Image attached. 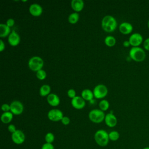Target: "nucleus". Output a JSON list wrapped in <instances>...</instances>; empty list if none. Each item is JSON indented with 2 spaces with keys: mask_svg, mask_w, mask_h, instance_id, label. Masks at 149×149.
Wrapping results in <instances>:
<instances>
[{
  "mask_svg": "<svg viewBox=\"0 0 149 149\" xmlns=\"http://www.w3.org/2000/svg\"><path fill=\"white\" fill-rule=\"evenodd\" d=\"M129 41L132 47H139L143 42V38L141 34L134 33L130 36Z\"/></svg>",
  "mask_w": 149,
  "mask_h": 149,
  "instance_id": "nucleus-9",
  "label": "nucleus"
},
{
  "mask_svg": "<svg viewBox=\"0 0 149 149\" xmlns=\"http://www.w3.org/2000/svg\"><path fill=\"white\" fill-rule=\"evenodd\" d=\"M98 105L100 107V109L102 110V111H105L109 108V103L108 101H107V100H102L99 102Z\"/></svg>",
  "mask_w": 149,
  "mask_h": 149,
  "instance_id": "nucleus-24",
  "label": "nucleus"
},
{
  "mask_svg": "<svg viewBox=\"0 0 149 149\" xmlns=\"http://www.w3.org/2000/svg\"><path fill=\"white\" fill-rule=\"evenodd\" d=\"M41 149H55L54 145L52 143H45L42 144Z\"/></svg>",
  "mask_w": 149,
  "mask_h": 149,
  "instance_id": "nucleus-29",
  "label": "nucleus"
},
{
  "mask_svg": "<svg viewBox=\"0 0 149 149\" xmlns=\"http://www.w3.org/2000/svg\"><path fill=\"white\" fill-rule=\"evenodd\" d=\"M40 95L42 97L48 96L51 92V87L48 84H43L40 88Z\"/></svg>",
  "mask_w": 149,
  "mask_h": 149,
  "instance_id": "nucleus-21",
  "label": "nucleus"
},
{
  "mask_svg": "<svg viewBox=\"0 0 149 149\" xmlns=\"http://www.w3.org/2000/svg\"><path fill=\"white\" fill-rule=\"evenodd\" d=\"M143 47L146 50L149 51V38L146 39L143 42Z\"/></svg>",
  "mask_w": 149,
  "mask_h": 149,
  "instance_id": "nucleus-33",
  "label": "nucleus"
},
{
  "mask_svg": "<svg viewBox=\"0 0 149 149\" xmlns=\"http://www.w3.org/2000/svg\"><path fill=\"white\" fill-rule=\"evenodd\" d=\"M105 123L109 127H113L117 124V118L112 112L108 113L105 115Z\"/></svg>",
  "mask_w": 149,
  "mask_h": 149,
  "instance_id": "nucleus-12",
  "label": "nucleus"
},
{
  "mask_svg": "<svg viewBox=\"0 0 149 149\" xmlns=\"http://www.w3.org/2000/svg\"><path fill=\"white\" fill-rule=\"evenodd\" d=\"M29 12L33 16H39L42 13V8L38 3H32L29 6Z\"/></svg>",
  "mask_w": 149,
  "mask_h": 149,
  "instance_id": "nucleus-13",
  "label": "nucleus"
},
{
  "mask_svg": "<svg viewBox=\"0 0 149 149\" xmlns=\"http://www.w3.org/2000/svg\"><path fill=\"white\" fill-rule=\"evenodd\" d=\"M10 112L15 115H19L23 113L24 107L23 104L17 100L13 101L10 104Z\"/></svg>",
  "mask_w": 149,
  "mask_h": 149,
  "instance_id": "nucleus-8",
  "label": "nucleus"
},
{
  "mask_svg": "<svg viewBox=\"0 0 149 149\" xmlns=\"http://www.w3.org/2000/svg\"><path fill=\"white\" fill-rule=\"evenodd\" d=\"M5 43L3 42L2 40H0V51H1V52H2L3 51V49H5Z\"/></svg>",
  "mask_w": 149,
  "mask_h": 149,
  "instance_id": "nucleus-35",
  "label": "nucleus"
},
{
  "mask_svg": "<svg viewBox=\"0 0 149 149\" xmlns=\"http://www.w3.org/2000/svg\"><path fill=\"white\" fill-rule=\"evenodd\" d=\"M105 115L101 109H94L91 110L88 113V118L90 120L95 123H100L105 119Z\"/></svg>",
  "mask_w": 149,
  "mask_h": 149,
  "instance_id": "nucleus-5",
  "label": "nucleus"
},
{
  "mask_svg": "<svg viewBox=\"0 0 149 149\" xmlns=\"http://www.w3.org/2000/svg\"><path fill=\"white\" fill-rule=\"evenodd\" d=\"M147 26H148V28L149 29V19H148V20L147 22Z\"/></svg>",
  "mask_w": 149,
  "mask_h": 149,
  "instance_id": "nucleus-37",
  "label": "nucleus"
},
{
  "mask_svg": "<svg viewBox=\"0 0 149 149\" xmlns=\"http://www.w3.org/2000/svg\"><path fill=\"white\" fill-rule=\"evenodd\" d=\"M44 66L43 59L38 56H34L31 57L28 62L29 68L34 72H37L42 69Z\"/></svg>",
  "mask_w": 149,
  "mask_h": 149,
  "instance_id": "nucleus-4",
  "label": "nucleus"
},
{
  "mask_svg": "<svg viewBox=\"0 0 149 149\" xmlns=\"http://www.w3.org/2000/svg\"><path fill=\"white\" fill-rule=\"evenodd\" d=\"M101 26L104 31L112 32L117 27V22L114 17L111 15H107L102 19Z\"/></svg>",
  "mask_w": 149,
  "mask_h": 149,
  "instance_id": "nucleus-1",
  "label": "nucleus"
},
{
  "mask_svg": "<svg viewBox=\"0 0 149 149\" xmlns=\"http://www.w3.org/2000/svg\"><path fill=\"white\" fill-rule=\"evenodd\" d=\"M94 140L98 146L105 147L108 145L109 140L108 133L105 130H98L94 134Z\"/></svg>",
  "mask_w": 149,
  "mask_h": 149,
  "instance_id": "nucleus-3",
  "label": "nucleus"
},
{
  "mask_svg": "<svg viewBox=\"0 0 149 149\" xmlns=\"http://www.w3.org/2000/svg\"><path fill=\"white\" fill-rule=\"evenodd\" d=\"M79 19V15L77 12H73L68 16V22L71 24L76 23Z\"/></svg>",
  "mask_w": 149,
  "mask_h": 149,
  "instance_id": "nucleus-22",
  "label": "nucleus"
},
{
  "mask_svg": "<svg viewBox=\"0 0 149 149\" xmlns=\"http://www.w3.org/2000/svg\"><path fill=\"white\" fill-rule=\"evenodd\" d=\"M1 109L4 112H9L10 111V106L8 104H3L1 106Z\"/></svg>",
  "mask_w": 149,
  "mask_h": 149,
  "instance_id": "nucleus-30",
  "label": "nucleus"
},
{
  "mask_svg": "<svg viewBox=\"0 0 149 149\" xmlns=\"http://www.w3.org/2000/svg\"><path fill=\"white\" fill-rule=\"evenodd\" d=\"M81 97L86 101H91L93 100V98L94 97L93 91L90 90V89L86 88L84 89L81 91Z\"/></svg>",
  "mask_w": 149,
  "mask_h": 149,
  "instance_id": "nucleus-19",
  "label": "nucleus"
},
{
  "mask_svg": "<svg viewBox=\"0 0 149 149\" xmlns=\"http://www.w3.org/2000/svg\"><path fill=\"white\" fill-rule=\"evenodd\" d=\"M36 77L40 80H44L47 77V73L44 70L41 69L36 72Z\"/></svg>",
  "mask_w": 149,
  "mask_h": 149,
  "instance_id": "nucleus-27",
  "label": "nucleus"
},
{
  "mask_svg": "<svg viewBox=\"0 0 149 149\" xmlns=\"http://www.w3.org/2000/svg\"><path fill=\"white\" fill-rule=\"evenodd\" d=\"M71 104L72 107L76 109H81L84 108L86 105L85 100L81 97V96H76L72 99Z\"/></svg>",
  "mask_w": 149,
  "mask_h": 149,
  "instance_id": "nucleus-11",
  "label": "nucleus"
},
{
  "mask_svg": "<svg viewBox=\"0 0 149 149\" xmlns=\"http://www.w3.org/2000/svg\"><path fill=\"white\" fill-rule=\"evenodd\" d=\"M8 41L10 45L13 47L16 46L20 43V36L15 31H13L9 35L8 38Z\"/></svg>",
  "mask_w": 149,
  "mask_h": 149,
  "instance_id": "nucleus-14",
  "label": "nucleus"
},
{
  "mask_svg": "<svg viewBox=\"0 0 149 149\" xmlns=\"http://www.w3.org/2000/svg\"><path fill=\"white\" fill-rule=\"evenodd\" d=\"M13 114L10 112H3L1 116V120L2 123L7 124L10 123L13 119Z\"/></svg>",
  "mask_w": 149,
  "mask_h": 149,
  "instance_id": "nucleus-20",
  "label": "nucleus"
},
{
  "mask_svg": "<svg viewBox=\"0 0 149 149\" xmlns=\"http://www.w3.org/2000/svg\"><path fill=\"white\" fill-rule=\"evenodd\" d=\"M67 94H68V96L72 99L74 98L76 96V91L73 88H70V89L68 90V91L67 92Z\"/></svg>",
  "mask_w": 149,
  "mask_h": 149,
  "instance_id": "nucleus-28",
  "label": "nucleus"
},
{
  "mask_svg": "<svg viewBox=\"0 0 149 149\" xmlns=\"http://www.w3.org/2000/svg\"><path fill=\"white\" fill-rule=\"evenodd\" d=\"M143 149H149V147H145Z\"/></svg>",
  "mask_w": 149,
  "mask_h": 149,
  "instance_id": "nucleus-38",
  "label": "nucleus"
},
{
  "mask_svg": "<svg viewBox=\"0 0 149 149\" xmlns=\"http://www.w3.org/2000/svg\"><path fill=\"white\" fill-rule=\"evenodd\" d=\"M123 45L125 47H129L130 45V44L129 40H126V41H123Z\"/></svg>",
  "mask_w": 149,
  "mask_h": 149,
  "instance_id": "nucleus-36",
  "label": "nucleus"
},
{
  "mask_svg": "<svg viewBox=\"0 0 149 149\" xmlns=\"http://www.w3.org/2000/svg\"><path fill=\"white\" fill-rule=\"evenodd\" d=\"M129 56L134 61L141 62L146 59V54L142 48L140 47H132L129 51Z\"/></svg>",
  "mask_w": 149,
  "mask_h": 149,
  "instance_id": "nucleus-2",
  "label": "nucleus"
},
{
  "mask_svg": "<svg viewBox=\"0 0 149 149\" xmlns=\"http://www.w3.org/2000/svg\"><path fill=\"white\" fill-rule=\"evenodd\" d=\"M105 44L108 47H113L116 44V39L113 36H108L105 37L104 40Z\"/></svg>",
  "mask_w": 149,
  "mask_h": 149,
  "instance_id": "nucleus-23",
  "label": "nucleus"
},
{
  "mask_svg": "<svg viewBox=\"0 0 149 149\" xmlns=\"http://www.w3.org/2000/svg\"><path fill=\"white\" fill-rule=\"evenodd\" d=\"M6 24L9 26V27H12L14 24H15V20L13 19L12 18H9L6 21Z\"/></svg>",
  "mask_w": 149,
  "mask_h": 149,
  "instance_id": "nucleus-34",
  "label": "nucleus"
},
{
  "mask_svg": "<svg viewBox=\"0 0 149 149\" xmlns=\"http://www.w3.org/2000/svg\"><path fill=\"white\" fill-rule=\"evenodd\" d=\"M108 88L104 84H100L97 85L93 90V94L95 98L101 99L105 97L108 94Z\"/></svg>",
  "mask_w": 149,
  "mask_h": 149,
  "instance_id": "nucleus-6",
  "label": "nucleus"
},
{
  "mask_svg": "<svg viewBox=\"0 0 149 149\" xmlns=\"http://www.w3.org/2000/svg\"><path fill=\"white\" fill-rule=\"evenodd\" d=\"M61 121V122L63 125H68L70 123V118L68 116H63Z\"/></svg>",
  "mask_w": 149,
  "mask_h": 149,
  "instance_id": "nucleus-31",
  "label": "nucleus"
},
{
  "mask_svg": "<svg viewBox=\"0 0 149 149\" xmlns=\"http://www.w3.org/2000/svg\"><path fill=\"white\" fill-rule=\"evenodd\" d=\"M12 141L16 144H22L24 142L25 134L21 130H17L11 135Z\"/></svg>",
  "mask_w": 149,
  "mask_h": 149,
  "instance_id": "nucleus-10",
  "label": "nucleus"
},
{
  "mask_svg": "<svg viewBox=\"0 0 149 149\" xmlns=\"http://www.w3.org/2000/svg\"><path fill=\"white\" fill-rule=\"evenodd\" d=\"M48 119L52 122H58L61 120L64 116L63 112L58 109H52L47 113Z\"/></svg>",
  "mask_w": 149,
  "mask_h": 149,
  "instance_id": "nucleus-7",
  "label": "nucleus"
},
{
  "mask_svg": "<svg viewBox=\"0 0 149 149\" xmlns=\"http://www.w3.org/2000/svg\"><path fill=\"white\" fill-rule=\"evenodd\" d=\"M10 34V29L6 24L1 23L0 24V37L1 38H4Z\"/></svg>",
  "mask_w": 149,
  "mask_h": 149,
  "instance_id": "nucleus-18",
  "label": "nucleus"
},
{
  "mask_svg": "<svg viewBox=\"0 0 149 149\" xmlns=\"http://www.w3.org/2000/svg\"><path fill=\"white\" fill-rule=\"evenodd\" d=\"M8 131H9V132H10L12 134L13 133L15 132L17 130V129H16V126H15L14 125H13V124H10V125L8 126Z\"/></svg>",
  "mask_w": 149,
  "mask_h": 149,
  "instance_id": "nucleus-32",
  "label": "nucleus"
},
{
  "mask_svg": "<svg viewBox=\"0 0 149 149\" xmlns=\"http://www.w3.org/2000/svg\"><path fill=\"white\" fill-rule=\"evenodd\" d=\"M84 6L82 0H72L71 1V7L75 12H79L83 10Z\"/></svg>",
  "mask_w": 149,
  "mask_h": 149,
  "instance_id": "nucleus-17",
  "label": "nucleus"
},
{
  "mask_svg": "<svg viewBox=\"0 0 149 149\" xmlns=\"http://www.w3.org/2000/svg\"><path fill=\"white\" fill-rule=\"evenodd\" d=\"M133 27L131 23L129 22H122L119 27V31L123 34H129L133 31Z\"/></svg>",
  "mask_w": 149,
  "mask_h": 149,
  "instance_id": "nucleus-15",
  "label": "nucleus"
},
{
  "mask_svg": "<svg viewBox=\"0 0 149 149\" xmlns=\"http://www.w3.org/2000/svg\"><path fill=\"white\" fill-rule=\"evenodd\" d=\"M47 101L48 103L52 107H56L60 103L59 97L54 93H50L47 97Z\"/></svg>",
  "mask_w": 149,
  "mask_h": 149,
  "instance_id": "nucleus-16",
  "label": "nucleus"
},
{
  "mask_svg": "<svg viewBox=\"0 0 149 149\" xmlns=\"http://www.w3.org/2000/svg\"><path fill=\"white\" fill-rule=\"evenodd\" d=\"M45 140L46 143H52L55 140V136L54 134L51 132L47 133L45 136Z\"/></svg>",
  "mask_w": 149,
  "mask_h": 149,
  "instance_id": "nucleus-26",
  "label": "nucleus"
},
{
  "mask_svg": "<svg viewBox=\"0 0 149 149\" xmlns=\"http://www.w3.org/2000/svg\"><path fill=\"white\" fill-rule=\"evenodd\" d=\"M108 136H109V139L110 140L115 141H116L119 139L120 134H119L118 132L115 131V130H113V131L110 132L108 133Z\"/></svg>",
  "mask_w": 149,
  "mask_h": 149,
  "instance_id": "nucleus-25",
  "label": "nucleus"
}]
</instances>
